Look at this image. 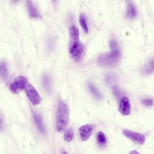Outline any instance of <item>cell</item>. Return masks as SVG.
Masks as SVG:
<instances>
[{
  "label": "cell",
  "instance_id": "cell-1",
  "mask_svg": "<svg viewBox=\"0 0 154 154\" xmlns=\"http://www.w3.org/2000/svg\"><path fill=\"white\" fill-rule=\"evenodd\" d=\"M119 49H111L110 51L100 54L97 57L98 65L103 67L113 66L119 62L121 58Z\"/></svg>",
  "mask_w": 154,
  "mask_h": 154
},
{
  "label": "cell",
  "instance_id": "cell-2",
  "mask_svg": "<svg viewBox=\"0 0 154 154\" xmlns=\"http://www.w3.org/2000/svg\"><path fill=\"white\" fill-rule=\"evenodd\" d=\"M69 121L68 107L63 102L60 101L58 105L56 118V129L58 132H62L66 128Z\"/></svg>",
  "mask_w": 154,
  "mask_h": 154
},
{
  "label": "cell",
  "instance_id": "cell-3",
  "mask_svg": "<svg viewBox=\"0 0 154 154\" xmlns=\"http://www.w3.org/2000/svg\"><path fill=\"white\" fill-rule=\"evenodd\" d=\"M27 85V78L25 76L20 75L12 82L9 88L12 93L17 94L25 90Z\"/></svg>",
  "mask_w": 154,
  "mask_h": 154
},
{
  "label": "cell",
  "instance_id": "cell-4",
  "mask_svg": "<svg viewBox=\"0 0 154 154\" xmlns=\"http://www.w3.org/2000/svg\"><path fill=\"white\" fill-rule=\"evenodd\" d=\"M83 45L79 42H74L69 48V53L72 57L76 62L82 59L84 52Z\"/></svg>",
  "mask_w": 154,
  "mask_h": 154
},
{
  "label": "cell",
  "instance_id": "cell-5",
  "mask_svg": "<svg viewBox=\"0 0 154 154\" xmlns=\"http://www.w3.org/2000/svg\"><path fill=\"white\" fill-rule=\"evenodd\" d=\"M25 93L32 104L35 105L40 103L41 99L36 89L31 85L28 84L25 89Z\"/></svg>",
  "mask_w": 154,
  "mask_h": 154
},
{
  "label": "cell",
  "instance_id": "cell-6",
  "mask_svg": "<svg viewBox=\"0 0 154 154\" xmlns=\"http://www.w3.org/2000/svg\"><path fill=\"white\" fill-rule=\"evenodd\" d=\"M122 132L126 137L139 144L142 145L145 142V137L143 134L127 129L123 130Z\"/></svg>",
  "mask_w": 154,
  "mask_h": 154
},
{
  "label": "cell",
  "instance_id": "cell-7",
  "mask_svg": "<svg viewBox=\"0 0 154 154\" xmlns=\"http://www.w3.org/2000/svg\"><path fill=\"white\" fill-rule=\"evenodd\" d=\"M131 105L129 100L127 97H122L120 101L118 110L122 115L127 116L131 113Z\"/></svg>",
  "mask_w": 154,
  "mask_h": 154
},
{
  "label": "cell",
  "instance_id": "cell-8",
  "mask_svg": "<svg viewBox=\"0 0 154 154\" xmlns=\"http://www.w3.org/2000/svg\"><path fill=\"white\" fill-rule=\"evenodd\" d=\"M93 125L87 124L81 126L79 129L81 140L85 141L88 140L90 137L93 131Z\"/></svg>",
  "mask_w": 154,
  "mask_h": 154
},
{
  "label": "cell",
  "instance_id": "cell-9",
  "mask_svg": "<svg viewBox=\"0 0 154 154\" xmlns=\"http://www.w3.org/2000/svg\"><path fill=\"white\" fill-rule=\"evenodd\" d=\"M27 6L30 17L34 18L40 19L42 16L32 1H27Z\"/></svg>",
  "mask_w": 154,
  "mask_h": 154
},
{
  "label": "cell",
  "instance_id": "cell-10",
  "mask_svg": "<svg viewBox=\"0 0 154 154\" xmlns=\"http://www.w3.org/2000/svg\"><path fill=\"white\" fill-rule=\"evenodd\" d=\"M137 14V11L134 5L131 2H128L125 11L126 17L128 19H133L136 16Z\"/></svg>",
  "mask_w": 154,
  "mask_h": 154
},
{
  "label": "cell",
  "instance_id": "cell-11",
  "mask_svg": "<svg viewBox=\"0 0 154 154\" xmlns=\"http://www.w3.org/2000/svg\"><path fill=\"white\" fill-rule=\"evenodd\" d=\"M32 113L34 120L38 130L41 134H45V130L41 117L34 110L32 111Z\"/></svg>",
  "mask_w": 154,
  "mask_h": 154
},
{
  "label": "cell",
  "instance_id": "cell-12",
  "mask_svg": "<svg viewBox=\"0 0 154 154\" xmlns=\"http://www.w3.org/2000/svg\"><path fill=\"white\" fill-rule=\"evenodd\" d=\"M8 76L7 63L4 60L0 61V79L2 81L7 79Z\"/></svg>",
  "mask_w": 154,
  "mask_h": 154
},
{
  "label": "cell",
  "instance_id": "cell-13",
  "mask_svg": "<svg viewBox=\"0 0 154 154\" xmlns=\"http://www.w3.org/2000/svg\"><path fill=\"white\" fill-rule=\"evenodd\" d=\"M70 36L71 39L75 42H78L79 39V33L77 28L74 25L71 26L69 29Z\"/></svg>",
  "mask_w": 154,
  "mask_h": 154
},
{
  "label": "cell",
  "instance_id": "cell-14",
  "mask_svg": "<svg viewBox=\"0 0 154 154\" xmlns=\"http://www.w3.org/2000/svg\"><path fill=\"white\" fill-rule=\"evenodd\" d=\"M154 70V60L151 59L146 63L143 67V72L145 74H149Z\"/></svg>",
  "mask_w": 154,
  "mask_h": 154
},
{
  "label": "cell",
  "instance_id": "cell-15",
  "mask_svg": "<svg viewBox=\"0 0 154 154\" xmlns=\"http://www.w3.org/2000/svg\"><path fill=\"white\" fill-rule=\"evenodd\" d=\"M42 83L45 89L48 92L50 91L51 87V79L49 76L46 74L43 75Z\"/></svg>",
  "mask_w": 154,
  "mask_h": 154
},
{
  "label": "cell",
  "instance_id": "cell-16",
  "mask_svg": "<svg viewBox=\"0 0 154 154\" xmlns=\"http://www.w3.org/2000/svg\"><path fill=\"white\" fill-rule=\"evenodd\" d=\"M88 87L91 92L95 98L98 100L102 99V97L101 95L92 83L89 82Z\"/></svg>",
  "mask_w": 154,
  "mask_h": 154
},
{
  "label": "cell",
  "instance_id": "cell-17",
  "mask_svg": "<svg viewBox=\"0 0 154 154\" xmlns=\"http://www.w3.org/2000/svg\"><path fill=\"white\" fill-rule=\"evenodd\" d=\"M79 22L84 32L85 33L88 32V28L87 23L86 17L83 14H80L79 18Z\"/></svg>",
  "mask_w": 154,
  "mask_h": 154
},
{
  "label": "cell",
  "instance_id": "cell-18",
  "mask_svg": "<svg viewBox=\"0 0 154 154\" xmlns=\"http://www.w3.org/2000/svg\"><path fill=\"white\" fill-rule=\"evenodd\" d=\"M74 133L73 129L71 128H67L65 131L63 137L65 140L68 142L72 141L73 139Z\"/></svg>",
  "mask_w": 154,
  "mask_h": 154
},
{
  "label": "cell",
  "instance_id": "cell-19",
  "mask_svg": "<svg viewBox=\"0 0 154 154\" xmlns=\"http://www.w3.org/2000/svg\"><path fill=\"white\" fill-rule=\"evenodd\" d=\"M97 139L98 144L100 146H104L106 143V136L102 132L100 131L98 133Z\"/></svg>",
  "mask_w": 154,
  "mask_h": 154
},
{
  "label": "cell",
  "instance_id": "cell-20",
  "mask_svg": "<svg viewBox=\"0 0 154 154\" xmlns=\"http://www.w3.org/2000/svg\"><path fill=\"white\" fill-rule=\"evenodd\" d=\"M142 103L144 105L147 106H152L153 104V100L151 99L147 98L141 101Z\"/></svg>",
  "mask_w": 154,
  "mask_h": 154
},
{
  "label": "cell",
  "instance_id": "cell-21",
  "mask_svg": "<svg viewBox=\"0 0 154 154\" xmlns=\"http://www.w3.org/2000/svg\"><path fill=\"white\" fill-rule=\"evenodd\" d=\"M109 44L111 49H119L118 43L115 40H111L110 41Z\"/></svg>",
  "mask_w": 154,
  "mask_h": 154
},
{
  "label": "cell",
  "instance_id": "cell-22",
  "mask_svg": "<svg viewBox=\"0 0 154 154\" xmlns=\"http://www.w3.org/2000/svg\"><path fill=\"white\" fill-rule=\"evenodd\" d=\"M112 91L118 99L120 98L121 93L118 88L116 86H112Z\"/></svg>",
  "mask_w": 154,
  "mask_h": 154
},
{
  "label": "cell",
  "instance_id": "cell-23",
  "mask_svg": "<svg viewBox=\"0 0 154 154\" xmlns=\"http://www.w3.org/2000/svg\"><path fill=\"white\" fill-rule=\"evenodd\" d=\"M3 128V119L0 114V131H2Z\"/></svg>",
  "mask_w": 154,
  "mask_h": 154
},
{
  "label": "cell",
  "instance_id": "cell-24",
  "mask_svg": "<svg viewBox=\"0 0 154 154\" xmlns=\"http://www.w3.org/2000/svg\"><path fill=\"white\" fill-rule=\"evenodd\" d=\"M129 154H140L136 150H133Z\"/></svg>",
  "mask_w": 154,
  "mask_h": 154
},
{
  "label": "cell",
  "instance_id": "cell-25",
  "mask_svg": "<svg viewBox=\"0 0 154 154\" xmlns=\"http://www.w3.org/2000/svg\"><path fill=\"white\" fill-rule=\"evenodd\" d=\"M63 154H69L67 152L65 151H63Z\"/></svg>",
  "mask_w": 154,
  "mask_h": 154
}]
</instances>
